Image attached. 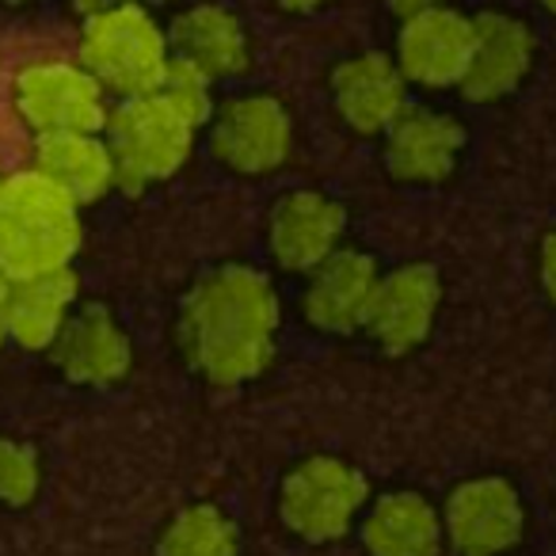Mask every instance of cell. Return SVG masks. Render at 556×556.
I'll list each match as a JSON object with an SVG mask.
<instances>
[{
    "mask_svg": "<svg viewBox=\"0 0 556 556\" xmlns=\"http://www.w3.org/2000/svg\"><path fill=\"white\" fill-rule=\"evenodd\" d=\"M278 332V298L270 282L252 267L214 270L187 294L179 317V340L202 378L217 386H237L275 355Z\"/></svg>",
    "mask_w": 556,
    "mask_h": 556,
    "instance_id": "cell-1",
    "label": "cell"
},
{
    "mask_svg": "<svg viewBox=\"0 0 556 556\" xmlns=\"http://www.w3.org/2000/svg\"><path fill=\"white\" fill-rule=\"evenodd\" d=\"M80 202L47 172H20L0 179V270L35 278L70 267L80 248Z\"/></svg>",
    "mask_w": 556,
    "mask_h": 556,
    "instance_id": "cell-2",
    "label": "cell"
},
{
    "mask_svg": "<svg viewBox=\"0 0 556 556\" xmlns=\"http://www.w3.org/2000/svg\"><path fill=\"white\" fill-rule=\"evenodd\" d=\"M85 70L115 96H149L172 65L168 35L138 4H118L85 20L80 31Z\"/></svg>",
    "mask_w": 556,
    "mask_h": 556,
    "instance_id": "cell-3",
    "label": "cell"
},
{
    "mask_svg": "<svg viewBox=\"0 0 556 556\" xmlns=\"http://www.w3.org/2000/svg\"><path fill=\"white\" fill-rule=\"evenodd\" d=\"M103 130H108V146L115 156L118 184L126 191H141L184 168L199 126L179 115L161 92H149L126 96L115 111H108Z\"/></svg>",
    "mask_w": 556,
    "mask_h": 556,
    "instance_id": "cell-4",
    "label": "cell"
},
{
    "mask_svg": "<svg viewBox=\"0 0 556 556\" xmlns=\"http://www.w3.org/2000/svg\"><path fill=\"white\" fill-rule=\"evenodd\" d=\"M366 503V480L336 457L298 465L282 484V518L305 541H336L351 530Z\"/></svg>",
    "mask_w": 556,
    "mask_h": 556,
    "instance_id": "cell-5",
    "label": "cell"
},
{
    "mask_svg": "<svg viewBox=\"0 0 556 556\" xmlns=\"http://www.w3.org/2000/svg\"><path fill=\"white\" fill-rule=\"evenodd\" d=\"M108 88L80 65L39 62L20 73L16 108L39 134H96L108 123Z\"/></svg>",
    "mask_w": 556,
    "mask_h": 556,
    "instance_id": "cell-6",
    "label": "cell"
},
{
    "mask_svg": "<svg viewBox=\"0 0 556 556\" xmlns=\"http://www.w3.org/2000/svg\"><path fill=\"white\" fill-rule=\"evenodd\" d=\"M442 526L457 556H503L522 538V500L503 477L465 480L450 492Z\"/></svg>",
    "mask_w": 556,
    "mask_h": 556,
    "instance_id": "cell-7",
    "label": "cell"
},
{
    "mask_svg": "<svg viewBox=\"0 0 556 556\" xmlns=\"http://www.w3.org/2000/svg\"><path fill=\"white\" fill-rule=\"evenodd\" d=\"M472 54V20L454 9H427L408 16L396 39V65L408 80L424 88L462 85Z\"/></svg>",
    "mask_w": 556,
    "mask_h": 556,
    "instance_id": "cell-8",
    "label": "cell"
},
{
    "mask_svg": "<svg viewBox=\"0 0 556 556\" xmlns=\"http://www.w3.org/2000/svg\"><path fill=\"white\" fill-rule=\"evenodd\" d=\"M442 302V282L434 267L427 263H408L396 267L378 282L370 317H366V332L389 351V355H404V351L419 348L434 325V313Z\"/></svg>",
    "mask_w": 556,
    "mask_h": 556,
    "instance_id": "cell-9",
    "label": "cell"
},
{
    "mask_svg": "<svg viewBox=\"0 0 556 556\" xmlns=\"http://www.w3.org/2000/svg\"><path fill=\"white\" fill-rule=\"evenodd\" d=\"M290 138H294V130H290L287 108L270 96L232 100L214 118V153L232 172H244V176L278 168L290 153Z\"/></svg>",
    "mask_w": 556,
    "mask_h": 556,
    "instance_id": "cell-10",
    "label": "cell"
},
{
    "mask_svg": "<svg viewBox=\"0 0 556 556\" xmlns=\"http://www.w3.org/2000/svg\"><path fill=\"white\" fill-rule=\"evenodd\" d=\"M533 65V35L522 20L484 12L472 20V54L465 65L462 92L472 103H492L510 96Z\"/></svg>",
    "mask_w": 556,
    "mask_h": 556,
    "instance_id": "cell-11",
    "label": "cell"
},
{
    "mask_svg": "<svg viewBox=\"0 0 556 556\" xmlns=\"http://www.w3.org/2000/svg\"><path fill=\"white\" fill-rule=\"evenodd\" d=\"M378 267L363 252H340L336 248L325 263L309 270V290H305V317L320 332L348 336L366 328L374 294H378Z\"/></svg>",
    "mask_w": 556,
    "mask_h": 556,
    "instance_id": "cell-12",
    "label": "cell"
},
{
    "mask_svg": "<svg viewBox=\"0 0 556 556\" xmlns=\"http://www.w3.org/2000/svg\"><path fill=\"white\" fill-rule=\"evenodd\" d=\"M465 149V130L450 115L431 108H408L386 130V164L396 179L439 184L454 172Z\"/></svg>",
    "mask_w": 556,
    "mask_h": 556,
    "instance_id": "cell-13",
    "label": "cell"
},
{
    "mask_svg": "<svg viewBox=\"0 0 556 556\" xmlns=\"http://www.w3.org/2000/svg\"><path fill=\"white\" fill-rule=\"evenodd\" d=\"M343 210L317 191H290L270 210L267 240L287 270H313L340 248Z\"/></svg>",
    "mask_w": 556,
    "mask_h": 556,
    "instance_id": "cell-14",
    "label": "cell"
},
{
    "mask_svg": "<svg viewBox=\"0 0 556 556\" xmlns=\"http://www.w3.org/2000/svg\"><path fill=\"white\" fill-rule=\"evenodd\" d=\"M404 73L393 58L363 54L336 70L332 92L336 108L358 134H386L396 118L408 111V88Z\"/></svg>",
    "mask_w": 556,
    "mask_h": 556,
    "instance_id": "cell-15",
    "label": "cell"
},
{
    "mask_svg": "<svg viewBox=\"0 0 556 556\" xmlns=\"http://www.w3.org/2000/svg\"><path fill=\"white\" fill-rule=\"evenodd\" d=\"M73 302H77V278L70 267L35 278H12L4 309H0V325H4V336L16 340L20 348L47 351L54 348L65 320L73 317Z\"/></svg>",
    "mask_w": 556,
    "mask_h": 556,
    "instance_id": "cell-16",
    "label": "cell"
},
{
    "mask_svg": "<svg viewBox=\"0 0 556 556\" xmlns=\"http://www.w3.org/2000/svg\"><path fill=\"white\" fill-rule=\"evenodd\" d=\"M50 351L65 378L80 386H111L130 370V340L100 305L73 313Z\"/></svg>",
    "mask_w": 556,
    "mask_h": 556,
    "instance_id": "cell-17",
    "label": "cell"
},
{
    "mask_svg": "<svg viewBox=\"0 0 556 556\" xmlns=\"http://www.w3.org/2000/svg\"><path fill=\"white\" fill-rule=\"evenodd\" d=\"M172 58H184L194 70H202L210 80L232 77L248 62V35L232 12L217 4H199L187 9L184 16L172 20L168 31Z\"/></svg>",
    "mask_w": 556,
    "mask_h": 556,
    "instance_id": "cell-18",
    "label": "cell"
},
{
    "mask_svg": "<svg viewBox=\"0 0 556 556\" xmlns=\"http://www.w3.org/2000/svg\"><path fill=\"white\" fill-rule=\"evenodd\" d=\"M363 541L374 556H439L446 526L424 495L393 492L370 507L363 522Z\"/></svg>",
    "mask_w": 556,
    "mask_h": 556,
    "instance_id": "cell-19",
    "label": "cell"
},
{
    "mask_svg": "<svg viewBox=\"0 0 556 556\" xmlns=\"http://www.w3.org/2000/svg\"><path fill=\"white\" fill-rule=\"evenodd\" d=\"M35 168L47 172L77 202H96L118 184V168L108 138H96L88 130L39 134V164Z\"/></svg>",
    "mask_w": 556,
    "mask_h": 556,
    "instance_id": "cell-20",
    "label": "cell"
},
{
    "mask_svg": "<svg viewBox=\"0 0 556 556\" xmlns=\"http://www.w3.org/2000/svg\"><path fill=\"white\" fill-rule=\"evenodd\" d=\"M237 548L232 522L210 503H194L176 515L161 538V556H237Z\"/></svg>",
    "mask_w": 556,
    "mask_h": 556,
    "instance_id": "cell-21",
    "label": "cell"
},
{
    "mask_svg": "<svg viewBox=\"0 0 556 556\" xmlns=\"http://www.w3.org/2000/svg\"><path fill=\"white\" fill-rule=\"evenodd\" d=\"M156 92H161L179 115L191 118L194 126L206 123L210 108H214V100H210V77L202 70H194L191 62H184V58H172L168 73H164Z\"/></svg>",
    "mask_w": 556,
    "mask_h": 556,
    "instance_id": "cell-22",
    "label": "cell"
},
{
    "mask_svg": "<svg viewBox=\"0 0 556 556\" xmlns=\"http://www.w3.org/2000/svg\"><path fill=\"white\" fill-rule=\"evenodd\" d=\"M39 492V457L31 446L0 434V500L24 507Z\"/></svg>",
    "mask_w": 556,
    "mask_h": 556,
    "instance_id": "cell-23",
    "label": "cell"
},
{
    "mask_svg": "<svg viewBox=\"0 0 556 556\" xmlns=\"http://www.w3.org/2000/svg\"><path fill=\"white\" fill-rule=\"evenodd\" d=\"M541 287H545L548 302L556 305V232H548L541 244Z\"/></svg>",
    "mask_w": 556,
    "mask_h": 556,
    "instance_id": "cell-24",
    "label": "cell"
},
{
    "mask_svg": "<svg viewBox=\"0 0 556 556\" xmlns=\"http://www.w3.org/2000/svg\"><path fill=\"white\" fill-rule=\"evenodd\" d=\"M386 4L396 12V16L408 20V16H419V12H427V9H439L442 0H386Z\"/></svg>",
    "mask_w": 556,
    "mask_h": 556,
    "instance_id": "cell-25",
    "label": "cell"
},
{
    "mask_svg": "<svg viewBox=\"0 0 556 556\" xmlns=\"http://www.w3.org/2000/svg\"><path fill=\"white\" fill-rule=\"evenodd\" d=\"M70 4L88 20V16H100V12H108V9H118V4H126V0H70Z\"/></svg>",
    "mask_w": 556,
    "mask_h": 556,
    "instance_id": "cell-26",
    "label": "cell"
},
{
    "mask_svg": "<svg viewBox=\"0 0 556 556\" xmlns=\"http://www.w3.org/2000/svg\"><path fill=\"white\" fill-rule=\"evenodd\" d=\"M282 9H290V12H313V9H320L325 0H278Z\"/></svg>",
    "mask_w": 556,
    "mask_h": 556,
    "instance_id": "cell-27",
    "label": "cell"
},
{
    "mask_svg": "<svg viewBox=\"0 0 556 556\" xmlns=\"http://www.w3.org/2000/svg\"><path fill=\"white\" fill-rule=\"evenodd\" d=\"M4 294H9V275L0 270V309H4ZM0 328H4V325H0Z\"/></svg>",
    "mask_w": 556,
    "mask_h": 556,
    "instance_id": "cell-28",
    "label": "cell"
},
{
    "mask_svg": "<svg viewBox=\"0 0 556 556\" xmlns=\"http://www.w3.org/2000/svg\"><path fill=\"white\" fill-rule=\"evenodd\" d=\"M541 4H545L548 12H556V0H541Z\"/></svg>",
    "mask_w": 556,
    "mask_h": 556,
    "instance_id": "cell-29",
    "label": "cell"
}]
</instances>
